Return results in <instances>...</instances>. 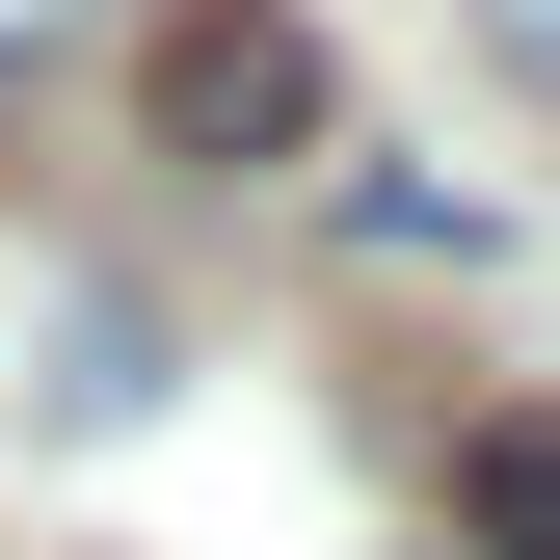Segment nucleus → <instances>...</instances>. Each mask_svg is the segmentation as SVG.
I'll use <instances>...</instances> for the list:
<instances>
[{"label":"nucleus","mask_w":560,"mask_h":560,"mask_svg":"<svg viewBox=\"0 0 560 560\" xmlns=\"http://www.w3.org/2000/svg\"><path fill=\"white\" fill-rule=\"evenodd\" d=\"M454 534L480 560H560V428H454Z\"/></svg>","instance_id":"f03ea898"},{"label":"nucleus","mask_w":560,"mask_h":560,"mask_svg":"<svg viewBox=\"0 0 560 560\" xmlns=\"http://www.w3.org/2000/svg\"><path fill=\"white\" fill-rule=\"evenodd\" d=\"M0 27H81V0H0Z\"/></svg>","instance_id":"20e7f679"},{"label":"nucleus","mask_w":560,"mask_h":560,"mask_svg":"<svg viewBox=\"0 0 560 560\" xmlns=\"http://www.w3.org/2000/svg\"><path fill=\"white\" fill-rule=\"evenodd\" d=\"M133 107H161V161H320V27L294 0H187L133 54Z\"/></svg>","instance_id":"f257e3e1"},{"label":"nucleus","mask_w":560,"mask_h":560,"mask_svg":"<svg viewBox=\"0 0 560 560\" xmlns=\"http://www.w3.org/2000/svg\"><path fill=\"white\" fill-rule=\"evenodd\" d=\"M480 27H508V54H534V81H560V0H480Z\"/></svg>","instance_id":"7ed1b4c3"}]
</instances>
